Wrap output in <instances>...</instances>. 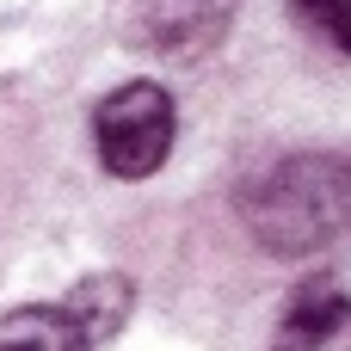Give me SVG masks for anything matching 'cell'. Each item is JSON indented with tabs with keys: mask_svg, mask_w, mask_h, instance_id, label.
I'll return each instance as SVG.
<instances>
[{
	"mask_svg": "<svg viewBox=\"0 0 351 351\" xmlns=\"http://www.w3.org/2000/svg\"><path fill=\"white\" fill-rule=\"evenodd\" d=\"M173 136H179V105L160 80H123L93 111V148L111 179L160 173V160L173 154Z\"/></svg>",
	"mask_w": 351,
	"mask_h": 351,
	"instance_id": "obj_2",
	"label": "cell"
},
{
	"mask_svg": "<svg viewBox=\"0 0 351 351\" xmlns=\"http://www.w3.org/2000/svg\"><path fill=\"white\" fill-rule=\"evenodd\" d=\"M62 315L86 333V346H93V339H111V333L123 327V315H130V278H117V271L80 278L74 296L62 302Z\"/></svg>",
	"mask_w": 351,
	"mask_h": 351,
	"instance_id": "obj_5",
	"label": "cell"
},
{
	"mask_svg": "<svg viewBox=\"0 0 351 351\" xmlns=\"http://www.w3.org/2000/svg\"><path fill=\"white\" fill-rule=\"evenodd\" d=\"M0 351H93L62 308H12L0 315Z\"/></svg>",
	"mask_w": 351,
	"mask_h": 351,
	"instance_id": "obj_6",
	"label": "cell"
},
{
	"mask_svg": "<svg viewBox=\"0 0 351 351\" xmlns=\"http://www.w3.org/2000/svg\"><path fill=\"white\" fill-rule=\"evenodd\" d=\"M241 0H142V43L160 56H197L210 49Z\"/></svg>",
	"mask_w": 351,
	"mask_h": 351,
	"instance_id": "obj_4",
	"label": "cell"
},
{
	"mask_svg": "<svg viewBox=\"0 0 351 351\" xmlns=\"http://www.w3.org/2000/svg\"><path fill=\"white\" fill-rule=\"evenodd\" d=\"M271 351H351V290L339 284H308L290 296Z\"/></svg>",
	"mask_w": 351,
	"mask_h": 351,
	"instance_id": "obj_3",
	"label": "cell"
},
{
	"mask_svg": "<svg viewBox=\"0 0 351 351\" xmlns=\"http://www.w3.org/2000/svg\"><path fill=\"white\" fill-rule=\"evenodd\" d=\"M241 216L265 253L302 259L351 228V160L346 154H290L241 191Z\"/></svg>",
	"mask_w": 351,
	"mask_h": 351,
	"instance_id": "obj_1",
	"label": "cell"
},
{
	"mask_svg": "<svg viewBox=\"0 0 351 351\" xmlns=\"http://www.w3.org/2000/svg\"><path fill=\"white\" fill-rule=\"evenodd\" d=\"M290 12H296L321 43H333L339 56H351V0H290Z\"/></svg>",
	"mask_w": 351,
	"mask_h": 351,
	"instance_id": "obj_7",
	"label": "cell"
}]
</instances>
